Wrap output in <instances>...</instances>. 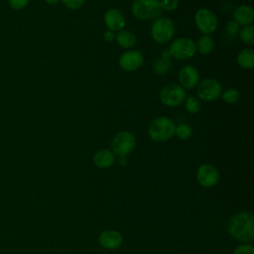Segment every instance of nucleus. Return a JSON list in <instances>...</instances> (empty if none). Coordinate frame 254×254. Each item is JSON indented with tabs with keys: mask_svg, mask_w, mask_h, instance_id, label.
Masks as SVG:
<instances>
[{
	"mask_svg": "<svg viewBox=\"0 0 254 254\" xmlns=\"http://www.w3.org/2000/svg\"><path fill=\"white\" fill-rule=\"evenodd\" d=\"M227 231L241 243H251L254 239V216L250 211H239L228 221Z\"/></svg>",
	"mask_w": 254,
	"mask_h": 254,
	"instance_id": "f257e3e1",
	"label": "nucleus"
},
{
	"mask_svg": "<svg viewBox=\"0 0 254 254\" xmlns=\"http://www.w3.org/2000/svg\"><path fill=\"white\" fill-rule=\"evenodd\" d=\"M176 125L168 117H158L154 119L148 127V135L155 142H166L175 135Z\"/></svg>",
	"mask_w": 254,
	"mask_h": 254,
	"instance_id": "f03ea898",
	"label": "nucleus"
},
{
	"mask_svg": "<svg viewBox=\"0 0 254 254\" xmlns=\"http://www.w3.org/2000/svg\"><path fill=\"white\" fill-rule=\"evenodd\" d=\"M132 13L141 20L157 19L162 13L160 0H135L132 4Z\"/></svg>",
	"mask_w": 254,
	"mask_h": 254,
	"instance_id": "7ed1b4c3",
	"label": "nucleus"
},
{
	"mask_svg": "<svg viewBox=\"0 0 254 254\" xmlns=\"http://www.w3.org/2000/svg\"><path fill=\"white\" fill-rule=\"evenodd\" d=\"M136 147V138L129 131H121L117 133L111 141L112 152L119 157H126Z\"/></svg>",
	"mask_w": 254,
	"mask_h": 254,
	"instance_id": "20e7f679",
	"label": "nucleus"
},
{
	"mask_svg": "<svg viewBox=\"0 0 254 254\" xmlns=\"http://www.w3.org/2000/svg\"><path fill=\"white\" fill-rule=\"evenodd\" d=\"M175 34V25L169 18H157L151 27V36L157 43L169 42Z\"/></svg>",
	"mask_w": 254,
	"mask_h": 254,
	"instance_id": "39448f33",
	"label": "nucleus"
},
{
	"mask_svg": "<svg viewBox=\"0 0 254 254\" xmlns=\"http://www.w3.org/2000/svg\"><path fill=\"white\" fill-rule=\"evenodd\" d=\"M168 52L171 57L177 60H187L195 54L196 47L190 38H179L171 44Z\"/></svg>",
	"mask_w": 254,
	"mask_h": 254,
	"instance_id": "423d86ee",
	"label": "nucleus"
},
{
	"mask_svg": "<svg viewBox=\"0 0 254 254\" xmlns=\"http://www.w3.org/2000/svg\"><path fill=\"white\" fill-rule=\"evenodd\" d=\"M161 102L168 107H176L186 99L185 89L178 84H168L164 86L159 94Z\"/></svg>",
	"mask_w": 254,
	"mask_h": 254,
	"instance_id": "0eeeda50",
	"label": "nucleus"
},
{
	"mask_svg": "<svg viewBox=\"0 0 254 254\" xmlns=\"http://www.w3.org/2000/svg\"><path fill=\"white\" fill-rule=\"evenodd\" d=\"M194 21L198 31L203 35H209L213 33L216 30L218 24L215 14L206 8H201L196 11Z\"/></svg>",
	"mask_w": 254,
	"mask_h": 254,
	"instance_id": "6e6552de",
	"label": "nucleus"
},
{
	"mask_svg": "<svg viewBox=\"0 0 254 254\" xmlns=\"http://www.w3.org/2000/svg\"><path fill=\"white\" fill-rule=\"evenodd\" d=\"M222 93L220 83L212 78H207L197 83L196 94L199 99L204 101L216 100Z\"/></svg>",
	"mask_w": 254,
	"mask_h": 254,
	"instance_id": "1a4fd4ad",
	"label": "nucleus"
},
{
	"mask_svg": "<svg viewBox=\"0 0 254 254\" xmlns=\"http://www.w3.org/2000/svg\"><path fill=\"white\" fill-rule=\"evenodd\" d=\"M196 180L203 188H212L219 181V172L211 164H202L196 170Z\"/></svg>",
	"mask_w": 254,
	"mask_h": 254,
	"instance_id": "9d476101",
	"label": "nucleus"
},
{
	"mask_svg": "<svg viewBox=\"0 0 254 254\" xmlns=\"http://www.w3.org/2000/svg\"><path fill=\"white\" fill-rule=\"evenodd\" d=\"M144 63V57L139 51H128L119 58V65L126 71L138 69Z\"/></svg>",
	"mask_w": 254,
	"mask_h": 254,
	"instance_id": "9b49d317",
	"label": "nucleus"
},
{
	"mask_svg": "<svg viewBox=\"0 0 254 254\" xmlns=\"http://www.w3.org/2000/svg\"><path fill=\"white\" fill-rule=\"evenodd\" d=\"M100 246L107 250H116L123 243L122 234L115 229H106L98 237Z\"/></svg>",
	"mask_w": 254,
	"mask_h": 254,
	"instance_id": "f8f14e48",
	"label": "nucleus"
},
{
	"mask_svg": "<svg viewBox=\"0 0 254 254\" xmlns=\"http://www.w3.org/2000/svg\"><path fill=\"white\" fill-rule=\"evenodd\" d=\"M179 80L184 88H193L197 85L199 80V73L192 65H185L179 71Z\"/></svg>",
	"mask_w": 254,
	"mask_h": 254,
	"instance_id": "ddd939ff",
	"label": "nucleus"
},
{
	"mask_svg": "<svg viewBox=\"0 0 254 254\" xmlns=\"http://www.w3.org/2000/svg\"><path fill=\"white\" fill-rule=\"evenodd\" d=\"M104 22L108 28V30L111 31H121L125 24V17L122 14V12L118 9H108L104 14Z\"/></svg>",
	"mask_w": 254,
	"mask_h": 254,
	"instance_id": "4468645a",
	"label": "nucleus"
},
{
	"mask_svg": "<svg viewBox=\"0 0 254 254\" xmlns=\"http://www.w3.org/2000/svg\"><path fill=\"white\" fill-rule=\"evenodd\" d=\"M232 16L238 25L247 26L254 21V10L250 6L241 5L233 10Z\"/></svg>",
	"mask_w": 254,
	"mask_h": 254,
	"instance_id": "2eb2a0df",
	"label": "nucleus"
},
{
	"mask_svg": "<svg viewBox=\"0 0 254 254\" xmlns=\"http://www.w3.org/2000/svg\"><path fill=\"white\" fill-rule=\"evenodd\" d=\"M115 154L108 149L99 150L93 156V163L99 169L110 168L115 163Z\"/></svg>",
	"mask_w": 254,
	"mask_h": 254,
	"instance_id": "dca6fc26",
	"label": "nucleus"
},
{
	"mask_svg": "<svg viewBox=\"0 0 254 254\" xmlns=\"http://www.w3.org/2000/svg\"><path fill=\"white\" fill-rule=\"evenodd\" d=\"M115 39H116L117 44L124 49H129V48L134 47L137 42L135 34H133L130 31H126V30L119 31V33L117 35H115Z\"/></svg>",
	"mask_w": 254,
	"mask_h": 254,
	"instance_id": "f3484780",
	"label": "nucleus"
},
{
	"mask_svg": "<svg viewBox=\"0 0 254 254\" xmlns=\"http://www.w3.org/2000/svg\"><path fill=\"white\" fill-rule=\"evenodd\" d=\"M238 64L245 69H251L254 66V51L252 49H244L237 56Z\"/></svg>",
	"mask_w": 254,
	"mask_h": 254,
	"instance_id": "a211bd4d",
	"label": "nucleus"
},
{
	"mask_svg": "<svg viewBox=\"0 0 254 254\" xmlns=\"http://www.w3.org/2000/svg\"><path fill=\"white\" fill-rule=\"evenodd\" d=\"M195 47L200 54L209 55L214 49L213 39L208 35H202L198 38L197 42L195 43Z\"/></svg>",
	"mask_w": 254,
	"mask_h": 254,
	"instance_id": "6ab92c4d",
	"label": "nucleus"
},
{
	"mask_svg": "<svg viewBox=\"0 0 254 254\" xmlns=\"http://www.w3.org/2000/svg\"><path fill=\"white\" fill-rule=\"evenodd\" d=\"M171 61H170V58H166V57H161L160 59H157L154 63V65H153V68H154V71L159 74V75H163L167 72L170 71L171 69Z\"/></svg>",
	"mask_w": 254,
	"mask_h": 254,
	"instance_id": "aec40b11",
	"label": "nucleus"
},
{
	"mask_svg": "<svg viewBox=\"0 0 254 254\" xmlns=\"http://www.w3.org/2000/svg\"><path fill=\"white\" fill-rule=\"evenodd\" d=\"M239 37L243 43L249 46L254 45V27L247 25L240 30Z\"/></svg>",
	"mask_w": 254,
	"mask_h": 254,
	"instance_id": "412c9836",
	"label": "nucleus"
},
{
	"mask_svg": "<svg viewBox=\"0 0 254 254\" xmlns=\"http://www.w3.org/2000/svg\"><path fill=\"white\" fill-rule=\"evenodd\" d=\"M175 134L177 135L178 138H180L182 140H187L191 136L192 129L190 125H188L186 123H181L178 126H176Z\"/></svg>",
	"mask_w": 254,
	"mask_h": 254,
	"instance_id": "4be33fe9",
	"label": "nucleus"
},
{
	"mask_svg": "<svg viewBox=\"0 0 254 254\" xmlns=\"http://www.w3.org/2000/svg\"><path fill=\"white\" fill-rule=\"evenodd\" d=\"M185 107L190 113H197L201 108V103L198 98L193 96H189L187 99H185Z\"/></svg>",
	"mask_w": 254,
	"mask_h": 254,
	"instance_id": "5701e85b",
	"label": "nucleus"
},
{
	"mask_svg": "<svg viewBox=\"0 0 254 254\" xmlns=\"http://www.w3.org/2000/svg\"><path fill=\"white\" fill-rule=\"evenodd\" d=\"M222 94V99L224 102L232 104L235 103L239 100V92L236 88H227L223 91Z\"/></svg>",
	"mask_w": 254,
	"mask_h": 254,
	"instance_id": "b1692460",
	"label": "nucleus"
},
{
	"mask_svg": "<svg viewBox=\"0 0 254 254\" xmlns=\"http://www.w3.org/2000/svg\"><path fill=\"white\" fill-rule=\"evenodd\" d=\"M232 254H254V247L251 243H241L234 249Z\"/></svg>",
	"mask_w": 254,
	"mask_h": 254,
	"instance_id": "393cba45",
	"label": "nucleus"
},
{
	"mask_svg": "<svg viewBox=\"0 0 254 254\" xmlns=\"http://www.w3.org/2000/svg\"><path fill=\"white\" fill-rule=\"evenodd\" d=\"M162 9L173 11L175 10L179 5V0H160Z\"/></svg>",
	"mask_w": 254,
	"mask_h": 254,
	"instance_id": "a878e982",
	"label": "nucleus"
},
{
	"mask_svg": "<svg viewBox=\"0 0 254 254\" xmlns=\"http://www.w3.org/2000/svg\"><path fill=\"white\" fill-rule=\"evenodd\" d=\"M8 2H9V5L12 9L21 10L29 4L30 0H8Z\"/></svg>",
	"mask_w": 254,
	"mask_h": 254,
	"instance_id": "bb28decb",
	"label": "nucleus"
},
{
	"mask_svg": "<svg viewBox=\"0 0 254 254\" xmlns=\"http://www.w3.org/2000/svg\"><path fill=\"white\" fill-rule=\"evenodd\" d=\"M63 3L69 9H78L84 3V0H62Z\"/></svg>",
	"mask_w": 254,
	"mask_h": 254,
	"instance_id": "cd10ccee",
	"label": "nucleus"
},
{
	"mask_svg": "<svg viewBox=\"0 0 254 254\" xmlns=\"http://www.w3.org/2000/svg\"><path fill=\"white\" fill-rule=\"evenodd\" d=\"M226 31L229 35L235 36L239 31V25L235 21H230L226 25Z\"/></svg>",
	"mask_w": 254,
	"mask_h": 254,
	"instance_id": "c85d7f7f",
	"label": "nucleus"
},
{
	"mask_svg": "<svg viewBox=\"0 0 254 254\" xmlns=\"http://www.w3.org/2000/svg\"><path fill=\"white\" fill-rule=\"evenodd\" d=\"M103 38H104V40H105V41H107V42H111V41H113V40L115 39V34L113 33V31H111V30H107V31H105V32H104Z\"/></svg>",
	"mask_w": 254,
	"mask_h": 254,
	"instance_id": "c756f323",
	"label": "nucleus"
},
{
	"mask_svg": "<svg viewBox=\"0 0 254 254\" xmlns=\"http://www.w3.org/2000/svg\"><path fill=\"white\" fill-rule=\"evenodd\" d=\"M48 4H50V5H55V4H57V3H59L61 0H45Z\"/></svg>",
	"mask_w": 254,
	"mask_h": 254,
	"instance_id": "7c9ffc66",
	"label": "nucleus"
},
{
	"mask_svg": "<svg viewBox=\"0 0 254 254\" xmlns=\"http://www.w3.org/2000/svg\"><path fill=\"white\" fill-rule=\"evenodd\" d=\"M126 162H127L126 157H119V163H120L121 165H125Z\"/></svg>",
	"mask_w": 254,
	"mask_h": 254,
	"instance_id": "2f4dec72",
	"label": "nucleus"
}]
</instances>
